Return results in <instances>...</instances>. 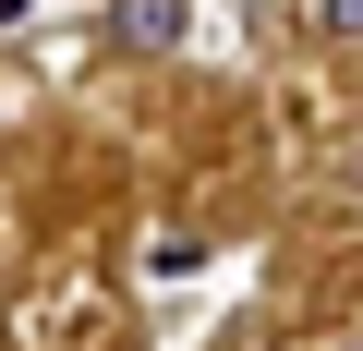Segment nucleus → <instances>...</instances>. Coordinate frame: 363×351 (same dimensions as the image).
Listing matches in <instances>:
<instances>
[{
	"label": "nucleus",
	"mask_w": 363,
	"mask_h": 351,
	"mask_svg": "<svg viewBox=\"0 0 363 351\" xmlns=\"http://www.w3.org/2000/svg\"><path fill=\"white\" fill-rule=\"evenodd\" d=\"M315 25H327V37L351 49V25H363V0H315Z\"/></svg>",
	"instance_id": "nucleus-2"
},
{
	"label": "nucleus",
	"mask_w": 363,
	"mask_h": 351,
	"mask_svg": "<svg viewBox=\"0 0 363 351\" xmlns=\"http://www.w3.org/2000/svg\"><path fill=\"white\" fill-rule=\"evenodd\" d=\"M194 0H109V49H182Z\"/></svg>",
	"instance_id": "nucleus-1"
}]
</instances>
